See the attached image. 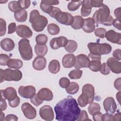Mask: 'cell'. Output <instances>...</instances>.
Listing matches in <instances>:
<instances>
[{"instance_id": "cell-48", "label": "cell", "mask_w": 121, "mask_h": 121, "mask_svg": "<svg viewBox=\"0 0 121 121\" xmlns=\"http://www.w3.org/2000/svg\"><path fill=\"white\" fill-rule=\"evenodd\" d=\"M30 101L34 105L36 106H39L43 103V101L41 100L39 98L37 95V94H35V95L30 99Z\"/></svg>"}, {"instance_id": "cell-58", "label": "cell", "mask_w": 121, "mask_h": 121, "mask_svg": "<svg viewBox=\"0 0 121 121\" xmlns=\"http://www.w3.org/2000/svg\"><path fill=\"white\" fill-rule=\"evenodd\" d=\"M18 120V117L14 115V114H9L7 115V116L5 117V121H17Z\"/></svg>"}, {"instance_id": "cell-41", "label": "cell", "mask_w": 121, "mask_h": 121, "mask_svg": "<svg viewBox=\"0 0 121 121\" xmlns=\"http://www.w3.org/2000/svg\"><path fill=\"white\" fill-rule=\"evenodd\" d=\"M106 33V30L104 28L99 27L96 28L95 30V35L101 38H104Z\"/></svg>"}, {"instance_id": "cell-42", "label": "cell", "mask_w": 121, "mask_h": 121, "mask_svg": "<svg viewBox=\"0 0 121 121\" xmlns=\"http://www.w3.org/2000/svg\"><path fill=\"white\" fill-rule=\"evenodd\" d=\"M18 4L21 9H27L30 5L31 1L28 0H18Z\"/></svg>"}, {"instance_id": "cell-38", "label": "cell", "mask_w": 121, "mask_h": 121, "mask_svg": "<svg viewBox=\"0 0 121 121\" xmlns=\"http://www.w3.org/2000/svg\"><path fill=\"white\" fill-rule=\"evenodd\" d=\"M82 75V71L79 69H75L71 70L69 74V77L71 79H79Z\"/></svg>"}, {"instance_id": "cell-59", "label": "cell", "mask_w": 121, "mask_h": 121, "mask_svg": "<svg viewBox=\"0 0 121 121\" xmlns=\"http://www.w3.org/2000/svg\"><path fill=\"white\" fill-rule=\"evenodd\" d=\"M61 10L59 9V8H57V7H53V9H52V11L49 13V15L51 17H53V18H54V17H55V16H56V15L57 14V13H58V12H59Z\"/></svg>"}, {"instance_id": "cell-55", "label": "cell", "mask_w": 121, "mask_h": 121, "mask_svg": "<svg viewBox=\"0 0 121 121\" xmlns=\"http://www.w3.org/2000/svg\"><path fill=\"white\" fill-rule=\"evenodd\" d=\"M112 25L116 28L119 29V30H121V19H114L113 22H112Z\"/></svg>"}, {"instance_id": "cell-24", "label": "cell", "mask_w": 121, "mask_h": 121, "mask_svg": "<svg viewBox=\"0 0 121 121\" xmlns=\"http://www.w3.org/2000/svg\"><path fill=\"white\" fill-rule=\"evenodd\" d=\"M81 9V15L82 17H86L89 16L92 10V7L90 4L89 0H83L82 2Z\"/></svg>"}, {"instance_id": "cell-30", "label": "cell", "mask_w": 121, "mask_h": 121, "mask_svg": "<svg viewBox=\"0 0 121 121\" xmlns=\"http://www.w3.org/2000/svg\"><path fill=\"white\" fill-rule=\"evenodd\" d=\"M64 48L66 51L68 52L73 53L77 49L78 44L74 40H69Z\"/></svg>"}, {"instance_id": "cell-60", "label": "cell", "mask_w": 121, "mask_h": 121, "mask_svg": "<svg viewBox=\"0 0 121 121\" xmlns=\"http://www.w3.org/2000/svg\"><path fill=\"white\" fill-rule=\"evenodd\" d=\"M114 15L116 18L121 19V7H119L116 9L114 12Z\"/></svg>"}, {"instance_id": "cell-39", "label": "cell", "mask_w": 121, "mask_h": 121, "mask_svg": "<svg viewBox=\"0 0 121 121\" xmlns=\"http://www.w3.org/2000/svg\"><path fill=\"white\" fill-rule=\"evenodd\" d=\"M48 41L47 36L44 34L38 35L35 37V41L37 44L41 45L46 44Z\"/></svg>"}, {"instance_id": "cell-16", "label": "cell", "mask_w": 121, "mask_h": 121, "mask_svg": "<svg viewBox=\"0 0 121 121\" xmlns=\"http://www.w3.org/2000/svg\"><path fill=\"white\" fill-rule=\"evenodd\" d=\"M1 97L8 100V101H12L17 96V91L16 89L12 87H9L4 90H1Z\"/></svg>"}, {"instance_id": "cell-25", "label": "cell", "mask_w": 121, "mask_h": 121, "mask_svg": "<svg viewBox=\"0 0 121 121\" xmlns=\"http://www.w3.org/2000/svg\"><path fill=\"white\" fill-rule=\"evenodd\" d=\"M14 17L17 22H24L26 20L27 12L25 9H20L14 13Z\"/></svg>"}, {"instance_id": "cell-52", "label": "cell", "mask_w": 121, "mask_h": 121, "mask_svg": "<svg viewBox=\"0 0 121 121\" xmlns=\"http://www.w3.org/2000/svg\"><path fill=\"white\" fill-rule=\"evenodd\" d=\"M93 119L95 121H102L103 114L99 112H95L93 115Z\"/></svg>"}, {"instance_id": "cell-57", "label": "cell", "mask_w": 121, "mask_h": 121, "mask_svg": "<svg viewBox=\"0 0 121 121\" xmlns=\"http://www.w3.org/2000/svg\"><path fill=\"white\" fill-rule=\"evenodd\" d=\"M121 78H119L115 80L114 83V86L115 88L119 91H121Z\"/></svg>"}, {"instance_id": "cell-31", "label": "cell", "mask_w": 121, "mask_h": 121, "mask_svg": "<svg viewBox=\"0 0 121 121\" xmlns=\"http://www.w3.org/2000/svg\"><path fill=\"white\" fill-rule=\"evenodd\" d=\"M79 90L78 84L75 82H70L69 86L66 88L67 93L70 95H74L76 94Z\"/></svg>"}, {"instance_id": "cell-12", "label": "cell", "mask_w": 121, "mask_h": 121, "mask_svg": "<svg viewBox=\"0 0 121 121\" xmlns=\"http://www.w3.org/2000/svg\"><path fill=\"white\" fill-rule=\"evenodd\" d=\"M103 105L105 112L109 114H113L117 109L116 104L114 99L112 97H108L104 99Z\"/></svg>"}, {"instance_id": "cell-28", "label": "cell", "mask_w": 121, "mask_h": 121, "mask_svg": "<svg viewBox=\"0 0 121 121\" xmlns=\"http://www.w3.org/2000/svg\"><path fill=\"white\" fill-rule=\"evenodd\" d=\"M35 51L37 56H44L48 51V48L46 44L41 45L37 44L35 45Z\"/></svg>"}, {"instance_id": "cell-35", "label": "cell", "mask_w": 121, "mask_h": 121, "mask_svg": "<svg viewBox=\"0 0 121 121\" xmlns=\"http://www.w3.org/2000/svg\"><path fill=\"white\" fill-rule=\"evenodd\" d=\"M53 7L47 3L45 0L41 1L40 3V8L43 12L49 14L53 9Z\"/></svg>"}, {"instance_id": "cell-3", "label": "cell", "mask_w": 121, "mask_h": 121, "mask_svg": "<svg viewBox=\"0 0 121 121\" xmlns=\"http://www.w3.org/2000/svg\"><path fill=\"white\" fill-rule=\"evenodd\" d=\"M29 22L35 31L41 32L47 26L48 19L45 17L40 15L37 10L34 9L30 13Z\"/></svg>"}, {"instance_id": "cell-32", "label": "cell", "mask_w": 121, "mask_h": 121, "mask_svg": "<svg viewBox=\"0 0 121 121\" xmlns=\"http://www.w3.org/2000/svg\"><path fill=\"white\" fill-rule=\"evenodd\" d=\"M101 66V60H92L90 61L89 68L94 72H97L100 70Z\"/></svg>"}, {"instance_id": "cell-4", "label": "cell", "mask_w": 121, "mask_h": 121, "mask_svg": "<svg viewBox=\"0 0 121 121\" xmlns=\"http://www.w3.org/2000/svg\"><path fill=\"white\" fill-rule=\"evenodd\" d=\"M87 47L90 53L96 55L109 54L112 49L111 46L107 43H89L87 45Z\"/></svg>"}, {"instance_id": "cell-27", "label": "cell", "mask_w": 121, "mask_h": 121, "mask_svg": "<svg viewBox=\"0 0 121 121\" xmlns=\"http://www.w3.org/2000/svg\"><path fill=\"white\" fill-rule=\"evenodd\" d=\"M49 71L52 74L57 73L60 70V64L59 61L57 60H51L48 66Z\"/></svg>"}, {"instance_id": "cell-37", "label": "cell", "mask_w": 121, "mask_h": 121, "mask_svg": "<svg viewBox=\"0 0 121 121\" xmlns=\"http://www.w3.org/2000/svg\"><path fill=\"white\" fill-rule=\"evenodd\" d=\"M101 107L98 103H92L90 104L88 107V111L90 114L93 115L95 112H99L100 111Z\"/></svg>"}, {"instance_id": "cell-50", "label": "cell", "mask_w": 121, "mask_h": 121, "mask_svg": "<svg viewBox=\"0 0 121 121\" xmlns=\"http://www.w3.org/2000/svg\"><path fill=\"white\" fill-rule=\"evenodd\" d=\"M19 103H20V98L18 96L13 100L9 101V106L12 108L17 107V106H18Z\"/></svg>"}, {"instance_id": "cell-34", "label": "cell", "mask_w": 121, "mask_h": 121, "mask_svg": "<svg viewBox=\"0 0 121 121\" xmlns=\"http://www.w3.org/2000/svg\"><path fill=\"white\" fill-rule=\"evenodd\" d=\"M48 32L51 35H56L58 34L60 31V27L58 25L54 23H51L48 25Z\"/></svg>"}, {"instance_id": "cell-7", "label": "cell", "mask_w": 121, "mask_h": 121, "mask_svg": "<svg viewBox=\"0 0 121 121\" xmlns=\"http://www.w3.org/2000/svg\"><path fill=\"white\" fill-rule=\"evenodd\" d=\"M54 18L60 23L67 26H71L74 21V17L70 14L61 10L57 13Z\"/></svg>"}, {"instance_id": "cell-56", "label": "cell", "mask_w": 121, "mask_h": 121, "mask_svg": "<svg viewBox=\"0 0 121 121\" xmlns=\"http://www.w3.org/2000/svg\"><path fill=\"white\" fill-rule=\"evenodd\" d=\"M0 110L1 112H2L5 110L7 108V103L5 101V99L1 97L0 98Z\"/></svg>"}, {"instance_id": "cell-45", "label": "cell", "mask_w": 121, "mask_h": 121, "mask_svg": "<svg viewBox=\"0 0 121 121\" xmlns=\"http://www.w3.org/2000/svg\"><path fill=\"white\" fill-rule=\"evenodd\" d=\"M99 71L101 74L104 75H108L110 73V69L107 66V63L105 62L101 64V68Z\"/></svg>"}, {"instance_id": "cell-17", "label": "cell", "mask_w": 121, "mask_h": 121, "mask_svg": "<svg viewBox=\"0 0 121 121\" xmlns=\"http://www.w3.org/2000/svg\"><path fill=\"white\" fill-rule=\"evenodd\" d=\"M105 37L107 40L114 43L121 44V33L116 32L113 30H110L106 32Z\"/></svg>"}, {"instance_id": "cell-5", "label": "cell", "mask_w": 121, "mask_h": 121, "mask_svg": "<svg viewBox=\"0 0 121 121\" xmlns=\"http://www.w3.org/2000/svg\"><path fill=\"white\" fill-rule=\"evenodd\" d=\"M0 82L2 83L4 81H18L22 78L21 71L18 69H6L4 70L0 69Z\"/></svg>"}, {"instance_id": "cell-19", "label": "cell", "mask_w": 121, "mask_h": 121, "mask_svg": "<svg viewBox=\"0 0 121 121\" xmlns=\"http://www.w3.org/2000/svg\"><path fill=\"white\" fill-rule=\"evenodd\" d=\"M63 66L65 68H70L76 63V57L72 53L65 55L62 60Z\"/></svg>"}, {"instance_id": "cell-9", "label": "cell", "mask_w": 121, "mask_h": 121, "mask_svg": "<svg viewBox=\"0 0 121 121\" xmlns=\"http://www.w3.org/2000/svg\"><path fill=\"white\" fill-rule=\"evenodd\" d=\"M39 115L43 119L47 121L53 120L54 117L53 110L48 105H44L40 109Z\"/></svg>"}, {"instance_id": "cell-44", "label": "cell", "mask_w": 121, "mask_h": 121, "mask_svg": "<svg viewBox=\"0 0 121 121\" xmlns=\"http://www.w3.org/2000/svg\"><path fill=\"white\" fill-rule=\"evenodd\" d=\"M69 80L66 77L61 78L59 80V85L60 86L63 88H66L69 86Z\"/></svg>"}, {"instance_id": "cell-54", "label": "cell", "mask_w": 121, "mask_h": 121, "mask_svg": "<svg viewBox=\"0 0 121 121\" xmlns=\"http://www.w3.org/2000/svg\"><path fill=\"white\" fill-rule=\"evenodd\" d=\"M102 121H113V115L112 114L109 113H105L103 114Z\"/></svg>"}, {"instance_id": "cell-51", "label": "cell", "mask_w": 121, "mask_h": 121, "mask_svg": "<svg viewBox=\"0 0 121 121\" xmlns=\"http://www.w3.org/2000/svg\"><path fill=\"white\" fill-rule=\"evenodd\" d=\"M16 24L14 22H12L10 23L8 26V34H11L16 31Z\"/></svg>"}, {"instance_id": "cell-29", "label": "cell", "mask_w": 121, "mask_h": 121, "mask_svg": "<svg viewBox=\"0 0 121 121\" xmlns=\"http://www.w3.org/2000/svg\"><path fill=\"white\" fill-rule=\"evenodd\" d=\"M74 17V21L71 26L74 29L77 30L82 28L84 23V19L81 16H75Z\"/></svg>"}, {"instance_id": "cell-43", "label": "cell", "mask_w": 121, "mask_h": 121, "mask_svg": "<svg viewBox=\"0 0 121 121\" xmlns=\"http://www.w3.org/2000/svg\"><path fill=\"white\" fill-rule=\"evenodd\" d=\"M6 32V22L2 18H0V36L5 35Z\"/></svg>"}, {"instance_id": "cell-64", "label": "cell", "mask_w": 121, "mask_h": 121, "mask_svg": "<svg viewBox=\"0 0 121 121\" xmlns=\"http://www.w3.org/2000/svg\"><path fill=\"white\" fill-rule=\"evenodd\" d=\"M4 117H5V115H4V113H3L2 112H1V114H0V120L1 121H4V120H5L4 119Z\"/></svg>"}, {"instance_id": "cell-40", "label": "cell", "mask_w": 121, "mask_h": 121, "mask_svg": "<svg viewBox=\"0 0 121 121\" xmlns=\"http://www.w3.org/2000/svg\"><path fill=\"white\" fill-rule=\"evenodd\" d=\"M9 9L12 12H16L17 11L21 9L19 7L17 1H11L8 5Z\"/></svg>"}, {"instance_id": "cell-1", "label": "cell", "mask_w": 121, "mask_h": 121, "mask_svg": "<svg viewBox=\"0 0 121 121\" xmlns=\"http://www.w3.org/2000/svg\"><path fill=\"white\" fill-rule=\"evenodd\" d=\"M56 120L59 121H77L80 112L76 100L68 96L59 102L54 106Z\"/></svg>"}, {"instance_id": "cell-20", "label": "cell", "mask_w": 121, "mask_h": 121, "mask_svg": "<svg viewBox=\"0 0 121 121\" xmlns=\"http://www.w3.org/2000/svg\"><path fill=\"white\" fill-rule=\"evenodd\" d=\"M82 93L86 94L89 98V104L93 102L95 98V88L93 86L86 84L83 86L82 89Z\"/></svg>"}, {"instance_id": "cell-18", "label": "cell", "mask_w": 121, "mask_h": 121, "mask_svg": "<svg viewBox=\"0 0 121 121\" xmlns=\"http://www.w3.org/2000/svg\"><path fill=\"white\" fill-rule=\"evenodd\" d=\"M39 98L42 101H50L53 99V94L52 91L47 88H43L37 93Z\"/></svg>"}, {"instance_id": "cell-53", "label": "cell", "mask_w": 121, "mask_h": 121, "mask_svg": "<svg viewBox=\"0 0 121 121\" xmlns=\"http://www.w3.org/2000/svg\"><path fill=\"white\" fill-rule=\"evenodd\" d=\"M121 49H118L115 50L112 53V55L113 58H114L118 60H121Z\"/></svg>"}, {"instance_id": "cell-62", "label": "cell", "mask_w": 121, "mask_h": 121, "mask_svg": "<svg viewBox=\"0 0 121 121\" xmlns=\"http://www.w3.org/2000/svg\"><path fill=\"white\" fill-rule=\"evenodd\" d=\"M121 117V114L120 112H118L113 115V121H120Z\"/></svg>"}, {"instance_id": "cell-23", "label": "cell", "mask_w": 121, "mask_h": 121, "mask_svg": "<svg viewBox=\"0 0 121 121\" xmlns=\"http://www.w3.org/2000/svg\"><path fill=\"white\" fill-rule=\"evenodd\" d=\"M0 46L1 48L5 51L10 52L14 49L15 47V43L11 39L6 38L1 41Z\"/></svg>"}, {"instance_id": "cell-8", "label": "cell", "mask_w": 121, "mask_h": 121, "mask_svg": "<svg viewBox=\"0 0 121 121\" xmlns=\"http://www.w3.org/2000/svg\"><path fill=\"white\" fill-rule=\"evenodd\" d=\"M36 89L34 86H21L18 88L19 95L22 97L26 99H31L35 94Z\"/></svg>"}, {"instance_id": "cell-15", "label": "cell", "mask_w": 121, "mask_h": 121, "mask_svg": "<svg viewBox=\"0 0 121 121\" xmlns=\"http://www.w3.org/2000/svg\"><path fill=\"white\" fill-rule=\"evenodd\" d=\"M106 63L113 73L120 74L121 72V63L114 58H109L107 60Z\"/></svg>"}, {"instance_id": "cell-36", "label": "cell", "mask_w": 121, "mask_h": 121, "mask_svg": "<svg viewBox=\"0 0 121 121\" xmlns=\"http://www.w3.org/2000/svg\"><path fill=\"white\" fill-rule=\"evenodd\" d=\"M82 0L71 1L68 4V9L70 11H75L77 10L82 4Z\"/></svg>"}, {"instance_id": "cell-61", "label": "cell", "mask_w": 121, "mask_h": 121, "mask_svg": "<svg viewBox=\"0 0 121 121\" xmlns=\"http://www.w3.org/2000/svg\"><path fill=\"white\" fill-rule=\"evenodd\" d=\"M89 59L91 60H101V55H94L92 54L91 53H89L88 55L87 56Z\"/></svg>"}, {"instance_id": "cell-11", "label": "cell", "mask_w": 121, "mask_h": 121, "mask_svg": "<svg viewBox=\"0 0 121 121\" xmlns=\"http://www.w3.org/2000/svg\"><path fill=\"white\" fill-rule=\"evenodd\" d=\"M90 59L85 54H80L76 57V63L74 67L76 69H80L82 68H87L89 67Z\"/></svg>"}, {"instance_id": "cell-49", "label": "cell", "mask_w": 121, "mask_h": 121, "mask_svg": "<svg viewBox=\"0 0 121 121\" xmlns=\"http://www.w3.org/2000/svg\"><path fill=\"white\" fill-rule=\"evenodd\" d=\"M90 4L92 7H101L104 4L103 0H90Z\"/></svg>"}, {"instance_id": "cell-26", "label": "cell", "mask_w": 121, "mask_h": 121, "mask_svg": "<svg viewBox=\"0 0 121 121\" xmlns=\"http://www.w3.org/2000/svg\"><path fill=\"white\" fill-rule=\"evenodd\" d=\"M23 63L22 61L19 59H10L7 62V65L9 68L18 69L23 66Z\"/></svg>"}, {"instance_id": "cell-33", "label": "cell", "mask_w": 121, "mask_h": 121, "mask_svg": "<svg viewBox=\"0 0 121 121\" xmlns=\"http://www.w3.org/2000/svg\"><path fill=\"white\" fill-rule=\"evenodd\" d=\"M78 105L82 107L86 106L89 104V98L87 95L85 93H82L78 99Z\"/></svg>"}, {"instance_id": "cell-46", "label": "cell", "mask_w": 121, "mask_h": 121, "mask_svg": "<svg viewBox=\"0 0 121 121\" xmlns=\"http://www.w3.org/2000/svg\"><path fill=\"white\" fill-rule=\"evenodd\" d=\"M10 57L5 54H0V64L1 66H6L7 62L10 59Z\"/></svg>"}, {"instance_id": "cell-21", "label": "cell", "mask_w": 121, "mask_h": 121, "mask_svg": "<svg viewBox=\"0 0 121 121\" xmlns=\"http://www.w3.org/2000/svg\"><path fill=\"white\" fill-rule=\"evenodd\" d=\"M32 65L35 70H43L46 66V60L43 56H37L33 60Z\"/></svg>"}, {"instance_id": "cell-2", "label": "cell", "mask_w": 121, "mask_h": 121, "mask_svg": "<svg viewBox=\"0 0 121 121\" xmlns=\"http://www.w3.org/2000/svg\"><path fill=\"white\" fill-rule=\"evenodd\" d=\"M92 18L97 26L100 24L106 26H112L114 20L110 15V10L109 7L104 4H103L95 12Z\"/></svg>"}, {"instance_id": "cell-47", "label": "cell", "mask_w": 121, "mask_h": 121, "mask_svg": "<svg viewBox=\"0 0 121 121\" xmlns=\"http://www.w3.org/2000/svg\"><path fill=\"white\" fill-rule=\"evenodd\" d=\"M91 121L90 119L88 118V115L87 112L85 110H82L80 111L79 116L77 121Z\"/></svg>"}, {"instance_id": "cell-63", "label": "cell", "mask_w": 121, "mask_h": 121, "mask_svg": "<svg viewBox=\"0 0 121 121\" xmlns=\"http://www.w3.org/2000/svg\"><path fill=\"white\" fill-rule=\"evenodd\" d=\"M116 98L118 100L119 104H120V99H121V91H119V92H118L116 94Z\"/></svg>"}, {"instance_id": "cell-14", "label": "cell", "mask_w": 121, "mask_h": 121, "mask_svg": "<svg viewBox=\"0 0 121 121\" xmlns=\"http://www.w3.org/2000/svg\"><path fill=\"white\" fill-rule=\"evenodd\" d=\"M68 41L66 37L62 36L53 38L50 41V45L52 49L56 50L60 47H65Z\"/></svg>"}, {"instance_id": "cell-6", "label": "cell", "mask_w": 121, "mask_h": 121, "mask_svg": "<svg viewBox=\"0 0 121 121\" xmlns=\"http://www.w3.org/2000/svg\"><path fill=\"white\" fill-rule=\"evenodd\" d=\"M18 51L23 60H29L33 57V51L29 40L22 39L18 42Z\"/></svg>"}, {"instance_id": "cell-10", "label": "cell", "mask_w": 121, "mask_h": 121, "mask_svg": "<svg viewBox=\"0 0 121 121\" xmlns=\"http://www.w3.org/2000/svg\"><path fill=\"white\" fill-rule=\"evenodd\" d=\"M21 110L26 118L33 119L36 116V111L30 104L25 103L21 105Z\"/></svg>"}, {"instance_id": "cell-22", "label": "cell", "mask_w": 121, "mask_h": 121, "mask_svg": "<svg viewBox=\"0 0 121 121\" xmlns=\"http://www.w3.org/2000/svg\"><path fill=\"white\" fill-rule=\"evenodd\" d=\"M95 23L91 17L84 19V23L82 28L86 33H90L93 32L95 29Z\"/></svg>"}, {"instance_id": "cell-13", "label": "cell", "mask_w": 121, "mask_h": 121, "mask_svg": "<svg viewBox=\"0 0 121 121\" xmlns=\"http://www.w3.org/2000/svg\"><path fill=\"white\" fill-rule=\"evenodd\" d=\"M17 34L20 37L24 39L30 38L33 35V32L30 28L25 25H20L17 26Z\"/></svg>"}]
</instances>
